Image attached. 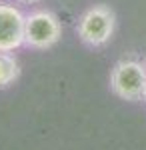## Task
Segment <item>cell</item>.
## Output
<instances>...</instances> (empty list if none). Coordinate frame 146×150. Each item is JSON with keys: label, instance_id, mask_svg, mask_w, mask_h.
I'll use <instances>...</instances> for the list:
<instances>
[{"label": "cell", "instance_id": "277c9868", "mask_svg": "<svg viewBox=\"0 0 146 150\" xmlns=\"http://www.w3.org/2000/svg\"><path fill=\"white\" fill-rule=\"evenodd\" d=\"M26 16L12 4H0V52H14L24 44Z\"/></svg>", "mask_w": 146, "mask_h": 150}, {"label": "cell", "instance_id": "8992f818", "mask_svg": "<svg viewBox=\"0 0 146 150\" xmlns=\"http://www.w3.org/2000/svg\"><path fill=\"white\" fill-rule=\"evenodd\" d=\"M16 2H20V4H36V2H40V0H16Z\"/></svg>", "mask_w": 146, "mask_h": 150}, {"label": "cell", "instance_id": "5b68a950", "mask_svg": "<svg viewBox=\"0 0 146 150\" xmlns=\"http://www.w3.org/2000/svg\"><path fill=\"white\" fill-rule=\"evenodd\" d=\"M20 64L10 52H0V88H6L18 80Z\"/></svg>", "mask_w": 146, "mask_h": 150}, {"label": "cell", "instance_id": "6da1fadb", "mask_svg": "<svg viewBox=\"0 0 146 150\" xmlns=\"http://www.w3.org/2000/svg\"><path fill=\"white\" fill-rule=\"evenodd\" d=\"M110 88L122 100H140L146 92V66L136 60L116 62L110 74Z\"/></svg>", "mask_w": 146, "mask_h": 150}, {"label": "cell", "instance_id": "52a82bcc", "mask_svg": "<svg viewBox=\"0 0 146 150\" xmlns=\"http://www.w3.org/2000/svg\"><path fill=\"white\" fill-rule=\"evenodd\" d=\"M144 100H146V92H144Z\"/></svg>", "mask_w": 146, "mask_h": 150}, {"label": "cell", "instance_id": "3957f363", "mask_svg": "<svg viewBox=\"0 0 146 150\" xmlns=\"http://www.w3.org/2000/svg\"><path fill=\"white\" fill-rule=\"evenodd\" d=\"M62 36L60 20L48 10H36L26 16L24 22V44L34 50L52 48Z\"/></svg>", "mask_w": 146, "mask_h": 150}, {"label": "cell", "instance_id": "7a4b0ae2", "mask_svg": "<svg viewBox=\"0 0 146 150\" xmlns=\"http://www.w3.org/2000/svg\"><path fill=\"white\" fill-rule=\"evenodd\" d=\"M116 16L108 6H92L80 16L76 32L80 40L90 46H102L106 44L114 34Z\"/></svg>", "mask_w": 146, "mask_h": 150}]
</instances>
